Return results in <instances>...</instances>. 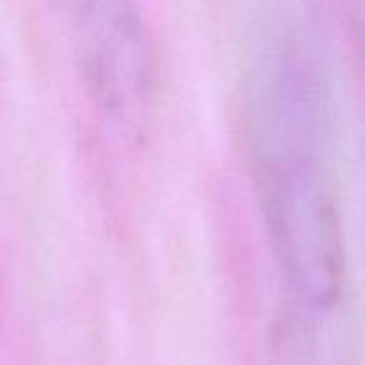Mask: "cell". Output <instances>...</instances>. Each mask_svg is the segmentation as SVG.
<instances>
[{"label":"cell","instance_id":"obj_1","mask_svg":"<svg viewBox=\"0 0 365 365\" xmlns=\"http://www.w3.org/2000/svg\"><path fill=\"white\" fill-rule=\"evenodd\" d=\"M245 125L288 293L300 310L325 313L343 290L333 93L308 26L285 11L255 36L245 73Z\"/></svg>","mask_w":365,"mask_h":365},{"label":"cell","instance_id":"obj_2","mask_svg":"<svg viewBox=\"0 0 365 365\" xmlns=\"http://www.w3.org/2000/svg\"><path fill=\"white\" fill-rule=\"evenodd\" d=\"M71 13L83 81L98 113L120 135H138L155 81L148 26L123 3H83Z\"/></svg>","mask_w":365,"mask_h":365}]
</instances>
